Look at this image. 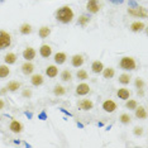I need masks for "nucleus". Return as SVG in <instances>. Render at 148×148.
<instances>
[{
    "label": "nucleus",
    "instance_id": "obj_20",
    "mask_svg": "<svg viewBox=\"0 0 148 148\" xmlns=\"http://www.w3.org/2000/svg\"><path fill=\"white\" fill-rule=\"evenodd\" d=\"M144 27H146V24H144L143 22H134L130 24V31L132 32H140L144 29Z\"/></svg>",
    "mask_w": 148,
    "mask_h": 148
},
{
    "label": "nucleus",
    "instance_id": "obj_30",
    "mask_svg": "<svg viewBox=\"0 0 148 148\" xmlns=\"http://www.w3.org/2000/svg\"><path fill=\"white\" fill-rule=\"evenodd\" d=\"M137 106H138V103L136 101V100H129V99L127 100V103H125V108H127V109L134 110Z\"/></svg>",
    "mask_w": 148,
    "mask_h": 148
},
{
    "label": "nucleus",
    "instance_id": "obj_9",
    "mask_svg": "<svg viewBox=\"0 0 148 148\" xmlns=\"http://www.w3.org/2000/svg\"><path fill=\"white\" fill-rule=\"evenodd\" d=\"M39 55H41L43 58H49L52 55V48L51 46L48 45H42L41 48H39Z\"/></svg>",
    "mask_w": 148,
    "mask_h": 148
},
{
    "label": "nucleus",
    "instance_id": "obj_24",
    "mask_svg": "<svg viewBox=\"0 0 148 148\" xmlns=\"http://www.w3.org/2000/svg\"><path fill=\"white\" fill-rule=\"evenodd\" d=\"M38 34L41 38H48V36L51 34V28H48V27H42L41 29H39V32H38Z\"/></svg>",
    "mask_w": 148,
    "mask_h": 148
},
{
    "label": "nucleus",
    "instance_id": "obj_14",
    "mask_svg": "<svg viewBox=\"0 0 148 148\" xmlns=\"http://www.w3.org/2000/svg\"><path fill=\"white\" fill-rule=\"evenodd\" d=\"M116 95H118L119 99H122V100H128L130 97V91L128 89H125V87H122V89L118 90Z\"/></svg>",
    "mask_w": 148,
    "mask_h": 148
},
{
    "label": "nucleus",
    "instance_id": "obj_32",
    "mask_svg": "<svg viewBox=\"0 0 148 148\" xmlns=\"http://www.w3.org/2000/svg\"><path fill=\"white\" fill-rule=\"evenodd\" d=\"M76 76H77V79L79 80H87L89 79V75H87V72L85 71V70H80V71H77V73H76Z\"/></svg>",
    "mask_w": 148,
    "mask_h": 148
},
{
    "label": "nucleus",
    "instance_id": "obj_17",
    "mask_svg": "<svg viewBox=\"0 0 148 148\" xmlns=\"http://www.w3.org/2000/svg\"><path fill=\"white\" fill-rule=\"evenodd\" d=\"M66 58H67V56H66L65 52H57L55 55V62L57 63V65H62V63H65Z\"/></svg>",
    "mask_w": 148,
    "mask_h": 148
},
{
    "label": "nucleus",
    "instance_id": "obj_15",
    "mask_svg": "<svg viewBox=\"0 0 148 148\" xmlns=\"http://www.w3.org/2000/svg\"><path fill=\"white\" fill-rule=\"evenodd\" d=\"M46 75L48 76V77H51V79H53V77H56L57 75H58V69H57L55 65L48 66L46 69Z\"/></svg>",
    "mask_w": 148,
    "mask_h": 148
},
{
    "label": "nucleus",
    "instance_id": "obj_28",
    "mask_svg": "<svg viewBox=\"0 0 148 148\" xmlns=\"http://www.w3.org/2000/svg\"><path fill=\"white\" fill-rule=\"evenodd\" d=\"M119 82L123 84V85H128L130 82V75L129 73H122L119 76Z\"/></svg>",
    "mask_w": 148,
    "mask_h": 148
},
{
    "label": "nucleus",
    "instance_id": "obj_31",
    "mask_svg": "<svg viewBox=\"0 0 148 148\" xmlns=\"http://www.w3.org/2000/svg\"><path fill=\"white\" fill-rule=\"evenodd\" d=\"M90 22V16H87V15H81L79 18V25H81V27H86V24Z\"/></svg>",
    "mask_w": 148,
    "mask_h": 148
},
{
    "label": "nucleus",
    "instance_id": "obj_41",
    "mask_svg": "<svg viewBox=\"0 0 148 148\" xmlns=\"http://www.w3.org/2000/svg\"><path fill=\"white\" fill-rule=\"evenodd\" d=\"M39 118H41L42 120H45V119H46V113H42L41 115H39Z\"/></svg>",
    "mask_w": 148,
    "mask_h": 148
},
{
    "label": "nucleus",
    "instance_id": "obj_35",
    "mask_svg": "<svg viewBox=\"0 0 148 148\" xmlns=\"http://www.w3.org/2000/svg\"><path fill=\"white\" fill-rule=\"evenodd\" d=\"M134 134L138 137V136H142L143 134V128H140V127H136L134 128Z\"/></svg>",
    "mask_w": 148,
    "mask_h": 148
},
{
    "label": "nucleus",
    "instance_id": "obj_7",
    "mask_svg": "<svg viewBox=\"0 0 148 148\" xmlns=\"http://www.w3.org/2000/svg\"><path fill=\"white\" fill-rule=\"evenodd\" d=\"M103 109H104V112H106V113H113V112H115V109H116V103L115 101H113V100H105V101L103 103Z\"/></svg>",
    "mask_w": 148,
    "mask_h": 148
},
{
    "label": "nucleus",
    "instance_id": "obj_42",
    "mask_svg": "<svg viewBox=\"0 0 148 148\" xmlns=\"http://www.w3.org/2000/svg\"><path fill=\"white\" fill-rule=\"evenodd\" d=\"M0 1H1V0H0Z\"/></svg>",
    "mask_w": 148,
    "mask_h": 148
},
{
    "label": "nucleus",
    "instance_id": "obj_4",
    "mask_svg": "<svg viewBox=\"0 0 148 148\" xmlns=\"http://www.w3.org/2000/svg\"><path fill=\"white\" fill-rule=\"evenodd\" d=\"M128 13H129L134 18H147V10L142 6H136V8H129L128 9Z\"/></svg>",
    "mask_w": 148,
    "mask_h": 148
},
{
    "label": "nucleus",
    "instance_id": "obj_34",
    "mask_svg": "<svg viewBox=\"0 0 148 148\" xmlns=\"http://www.w3.org/2000/svg\"><path fill=\"white\" fill-rule=\"evenodd\" d=\"M144 86H146V82H144L142 79H137L136 80V87L137 89H144Z\"/></svg>",
    "mask_w": 148,
    "mask_h": 148
},
{
    "label": "nucleus",
    "instance_id": "obj_39",
    "mask_svg": "<svg viewBox=\"0 0 148 148\" xmlns=\"http://www.w3.org/2000/svg\"><path fill=\"white\" fill-rule=\"evenodd\" d=\"M110 1H112L113 4H122L124 0H110Z\"/></svg>",
    "mask_w": 148,
    "mask_h": 148
},
{
    "label": "nucleus",
    "instance_id": "obj_38",
    "mask_svg": "<svg viewBox=\"0 0 148 148\" xmlns=\"http://www.w3.org/2000/svg\"><path fill=\"white\" fill-rule=\"evenodd\" d=\"M4 106H5L4 100H3V99H0V110H3V109H4Z\"/></svg>",
    "mask_w": 148,
    "mask_h": 148
},
{
    "label": "nucleus",
    "instance_id": "obj_11",
    "mask_svg": "<svg viewBox=\"0 0 148 148\" xmlns=\"http://www.w3.org/2000/svg\"><path fill=\"white\" fill-rule=\"evenodd\" d=\"M84 62H85V60H84L82 55H75L71 58V65L73 67H81L84 65Z\"/></svg>",
    "mask_w": 148,
    "mask_h": 148
},
{
    "label": "nucleus",
    "instance_id": "obj_3",
    "mask_svg": "<svg viewBox=\"0 0 148 148\" xmlns=\"http://www.w3.org/2000/svg\"><path fill=\"white\" fill-rule=\"evenodd\" d=\"M12 45V36L5 31H0V51L5 49Z\"/></svg>",
    "mask_w": 148,
    "mask_h": 148
},
{
    "label": "nucleus",
    "instance_id": "obj_33",
    "mask_svg": "<svg viewBox=\"0 0 148 148\" xmlns=\"http://www.w3.org/2000/svg\"><path fill=\"white\" fill-rule=\"evenodd\" d=\"M130 120H132V118H130V115L129 114H122L120 115V122H122L123 124H129L130 123Z\"/></svg>",
    "mask_w": 148,
    "mask_h": 148
},
{
    "label": "nucleus",
    "instance_id": "obj_27",
    "mask_svg": "<svg viewBox=\"0 0 148 148\" xmlns=\"http://www.w3.org/2000/svg\"><path fill=\"white\" fill-rule=\"evenodd\" d=\"M21 87V82H18V81H10L8 84V86H6V89H8V91H12V92H14L16 91V90Z\"/></svg>",
    "mask_w": 148,
    "mask_h": 148
},
{
    "label": "nucleus",
    "instance_id": "obj_40",
    "mask_svg": "<svg viewBox=\"0 0 148 148\" xmlns=\"http://www.w3.org/2000/svg\"><path fill=\"white\" fill-rule=\"evenodd\" d=\"M6 91H8V89H6V87H3V90L0 91V94H1V95H4V94H5Z\"/></svg>",
    "mask_w": 148,
    "mask_h": 148
},
{
    "label": "nucleus",
    "instance_id": "obj_13",
    "mask_svg": "<svg viewBox=\"0 0 148 148\" xmlns=\"http://www.w3.org/2000/svg\"><path fill=\"white\" fill-rule=\"evenodd\" d=\"M33 71H34V65H33V63H31L29 61L22 65V72L24 73V75H31Z\"/></svg>",
    "mask_w": 148,
    "mask_h": 148
},
{
    "label": "nucleus",
    "instance_id": "obj_37",
    "mask_svg": "<svg viewBox=\"0 0 148 148\" xmlns=\"http://www.w3.org/2000/svg\"><path fill=\"white\" fill-rule=\"evenodd\" d=\"M128 4H129V8H136V6H138V4L134 1V0H129V3H128Z\"/></svg>",
    "mask_w": 148,
    "mask_h": 148
},
{
    "label": "nucleus",
    "instance_id": "obj_2",
    "mask_svg": "<svg viewBox=\"0 0 148 148\" xmlns=\"http://www.w3.org/2000/svg\"><path fill=\"white\" fill-rule=\"evenodd\" d=\"M119 66L120 69L124 70V71H133V70L137 69V63H136V60L133 57H123L119 62Z\"/></svg>",
    "mask_w": 148,
    "mask_h": 148
},
{
    "label": "nucleus",
    "instance_id": "obj_19",
    "mask_svg": "<svg viewBox=\"0 0 148 148\" xmlns=\"http://www.w3.org/2000/svg\"><path fill=\"white\" fill-rule=\"evenodd\" d=\"M4 61H5L6 65H14V63L16 62V56H15V53H13V52L6 53L5 57H4Z\"/></svg>",
    "mask_w": 148,
    "mask_h": 148
},
{
    "label": "nucleus",
    "instance_id": "obj_36",
    "mask_svg": "<svg viewBox=\"0 0 148 148\" xmlns=\"http://www.w3.org/2000/svg\"><path fill=\"white\" fill-rule=\"evenodd\" d=\"M22 96H23V97H28V99H29V97L32 96V91H31V90H28V89H27V90H23Z\"/></svg>",
    "mask_w": 148,
    "mask_h": 148
},
{
    "label": "nucleus",
    "instance_id": "obj_26",
    "mask_svg": "<svg viewBox=\"0 0 148 148\" xmlns=\"http://www.w3.org/2000/svg\"><path fill=\"white\" fill-rule=\"evenodd\" d=\"M53 94L56 96H63L66 94V89L62 85H56L55 89H53Z\"/></svg>",
    "mask_w": 148,
    "mask_h": 148
},
{
    "label": "nucleus",
    "instance_id": "obj_25",
    "mask_svg": "<svg viewBox=\"0 0 148 148\" xmlns=\"http://www.w3.org/2000/svg\"><path fill=\"white\" fill-rule=\"evenodd\" d=\"M19 31H21L23 36H27V34H29V33H32V25L28 24V23H24V24H22V27L19 28Z\"/></svg>",
    "mask_w": 148,
    "mask_h": 148
},
{
    "label": "nucleus",
    "instance_id": "obj_1",
    "mask_svg": "<svg viewBox=\"0 0 148 148\" xmlns=\"http://www.w3.org/2000/svg\"><path fill=\"white\" fill-rule=\"evenodd\" d=\"M56 19L58 22L63 23V24H67V23H71L73 19V12L72 9L70 8L69 5H65L62 8H60L56 12Z\"/></svg>",
    "mask_w": 148,
    "mask_h": 148
},
{
    "label": "nucleus",
    "instance_id": "obj_29",
    "mask_svg": "<svg viewBox=\"0 0 148 148\" xmlns=\"http://www.w3.org/2000/svg\"><path fill=\"white\" fill-rule=\"evenodd\" d=\"M71 79H72V73L70 72L69 70L62 71V73H61V80H62V81H70Z\"/></svg>",
    "mask_w": 148,
    "mask_h": 148
},
{
    "label": "nucleus",
    "instance_id": "obj_6",
    "mask_svg": "<svg viewBox=\"0 0 148 148\" xmlns=\"http://www.w3.org/2000/svg\"><path fill=\"white\" fill-rule=\"evenodd\" d=\"M22 55L25 61H32V60L36 58V49L32 48V47H27L24 51H23Z\"/></svg>",
    "mask_w": 148,
    "mask_h": 148
},
{
    "label": "nucleus",
    "instance_id": "obj_22",
    "mask_svg": "<svg viewBox=\"0 0 148 148\" xmlns=\"http://www.w3.org/2000/svg\"><path fill=\"white\" fill-rule=\"evenodd\" d=\"M101 72H103L104 79H113L114 75H115V71H114L113 67H108V69H104Z\"/></svg>",
    "mask_w": 148,
    "mask_h": 148
},
{
    "label": "nucleus",
    "instance_id": "obj_23",
    "mask_svg": "<svg viewBox=\"0 0 148 148\" xmlns=\"http://www.w3.org/2000/svg\"><path fill=\"white\" fill-rule=\"evenodd\" d=\"M10 70H9L8 65H0V79H5L9 76Z\"/></svg>",
    "mask_w": 148,
    "mask_h": 148
},
{
    "label": "nucleus",
    "instance_id": "obj_21",
    "mask_svg": "<svg viewBox=\"0 0 148 148\" xmlns=\"http://www.w3.org/2000/svg\"><path fill=\"white\" fill-rule=\"evenodd\" d=\"M31 82L33 86H41L43 84V76L39 75V73H37V75H33L32 79H31Z\"/></svg>",
    "mask_w": 148,
    "mask_h": 148
},
{
    "label": "nucleus",
    "instance_id": "obj_12",
    "mask_svg": "<svg viewBox=\"0 0 148 148\" xmlns=\"http://www.w3.org/2000/svg\"><path fill=\"white\" fill-rule=\"evenodd\" d=\"M9 129H10L13 133H21L23 130V125H22L21 122H18V120H13L10 123V125H9Z\"/></svg>",
    "mask_w": 148,
    "mask_h": 148
},
{
    "label": "nucleus",
    "instance_id": "obj_5",
    "mask_svg": "<svg viewBox=\"0 0 148 148\" xmlns=\"http://www.w3.org/2000/svg\"><path fill=\"white\" fill-rule=\"evenodd\" d=\"M86 9L87 12H90L91 14H96L100 10V4L97 0H89L86 4Z\"/></svg>",
    "mask_w": 148,
    "mask_h": 148
},
{
    "label": "nucleus",
    "instance_id": "obj_8",
    "mask_svg": "<svg viewBox=\"0 0 148 148\" xmlns=\"http://www.w3.org/2000/svg\"><path fill=\"white\" fill-rule=\"evenodd\" d=\"M77 105H79V108L81 110L87 112V110H91L94 108V103L91 101V100H89V99H84V100H80V101L77 103Z\"/></svg>",
    "mask_w": 148,
    "mask_h": 148
},
{
    "label": "nucleus",
    "instance_id": "obj_18",
    "mask_svg": "<svg viewBox=\"0 0 148 148\" xmlns=\"http://www.w3.org/2000/svg\"><path fill=\"white\" fill-rule=\"evenodd\" d=\"M91 70L94 73H100L104 70V65L101 61H94L91 65Z\"/></svg>",
    "mask_w": 148,
    "mask_h": 148
},
{
    "label": "nucleus",
    "instance_id": "obj_10",
    "mask_svg": "<svg viewBox=\"0 0 148 148\" xmlns=\"http://www.w3.org/2000/svg\"><path fill=\"white\" fill-rule=\"evenodd\" d=\"M89 92H90V86L85 82L80 84V85L76 87V95L82 96V95H86V94H89Z\"/></svg>",
    "mask_w": 148,
    "mask_h": 148
},
{
    "label": "nucleus",
    "instance_id": "obj_16",
    "mask_svg": "<svg viewBox=\"0 0 148 148\" xmlns=\"http://www.w3.org/2000/svg\"><path fill=\"white\" fill-rule=\"evenodd\" d=\"M136 118L137 119H140V120H143V119H146L147 118V112H146V109H144L143 106H139V108H136Z\"/></svg>",
    "mask_w": 148,
    "mask_h": 148
}]
</instances>
